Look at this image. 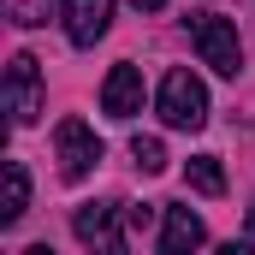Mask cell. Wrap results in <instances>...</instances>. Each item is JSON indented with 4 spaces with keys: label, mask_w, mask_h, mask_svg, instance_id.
<instances>
[{
    "label": "cell",
    "mask_w": 255,
    "mask_h": 255,
    "mask_svg": "<svg viewBox=\"0 0 255 255\" xmlns=\"http://www.w3.org/2000/svg\"><path fill=\"white\" fill-rule=\"evenodd\" d=\"M154 107H160V119H166L172 130H202V125H208V89H202V77L184 71V65L160 77Z\"/></svg>",
    "instance_id": "1"
},
{
    "label": "cell",
    "mask_w": 255,
    "mask_h": 255,
    "mask_svg": "<svg viewBox=\"0 0 255 255\" xmlns=\"http://www.w3.org/2000/svg\"><path fill=\"white\" fill-rule=\"evenodd\" d=\"M101 113L113 119H136L142 113V71L136 65H113L107 83H101Z\"/></svg>",
    "instance_id": "7"
},
{
    "label": "cell",
    "mask_w": 255,
    "mask_h": 255,
    "mask_svg": "<svg viewBox=\"0 0 255 255\" xmlns=\"http://www.w3.org/2000/svg\"><path fill=\"white\" fill-rule=\"evenodd\" d=\"M184 178H190V190H202V196H220V190H226V172H220L214 154H196L190 166H184Z\"/></svg>",
    "instance_id": "10"
},
{
    "label": "cell",
    "mask_w": 255,
    "mask_h": 255,
    "mask_svg": "<svg viewBox=\"0 0 255 255\" xmlns=\"http://www.w3.org/2000/svg\"><path fill=\"white\" fill-rule=\"evenodd\" d=\"M190 42H196V54H202V65H214L220 77H238V71H244V48H238L232 18L196 12V18H190Z\"/></svg>",
    "instance_id": "2"
},
{
    "label": "cell",
    "mask_w": 255,
    "mask_h": 255,
    "mask_svg": "<svg viewBox=\"0 0 255 255\" xmlns=\"http://www.w3.org/2000/svg\"><path fill=\"white\" fill-rule=\"evenodd\" d=\"M54 12H60V0H6V18H12V24H24V30L48 24Z\"/></svg>",
    "instance_id": "11"
},
{
    "label": "cell",
    "mask_w": 255,
    "mask_h": 255,
    "mask_svg": "<svg viewBox=\"0 0 255 255\" xmlns=\"http://www.w3.org/2000/svg\"><path fill=\"white\" fill-rule=\"evenodd\" d=\"M30 208V172L24 160H6V202H0V226H18Z\"/></svg>",
    "instance_id": "9"
},
{
    "label": "cell",
    "mask_w": 255,
    "mask_h": 255,
    "mask_svg": "<svg viewBox=\"0 0 255 255\" xmlns=\"http://www.w3.org/2000/svg\"><path fill=\"white\" fill-rule=\"evenodd\" d=\"M125 220H130V232H148V226H154V208H148V202H142V208H125Z\"/></svg>",
    "instance_id": "13"
},
{
    "label": "cell",
    "mask_w": 255,
    "mask_h": 255,
    "mask_svg": "<svg viewBox=\"0 0 255 255\" xmlns=\"http://www.w3.org/2000/svg\"><path fill=\"white\" fill-rule=\"evenodd\" d=\"M130 6H136V12H160L166 0H130Z\"/></svg>",
    "instance_id": "14"
},
{
    "label": "cell",
    "mask_w": 255,
    "mask_h": 255,
    "mask_svg": "<svg viewBox=\"0 0 255 255\" xmlns=\"http://www.w3.org/2000/svg\"><path fill=\"white\" fill-rule=\"evenodd\" d=\"M130 160H136V172H160V166H166L160 136H130Z\"/></svg>",
    "instance_id": "12"
},
{
    "label": "cell",
    "mask_w": 255,
    "mask_h": 255,
    "mask_svg": "<svg viewBox=\"0 0 255 255\" xmlns=\"http://www.w3.org/2000/svg\"><path fill=\"white\" fill-rule=\"evenodd\" d=\"M54 148H60V178H89L95 172V160H101V136L83 125V119H60L54 130Z\"/></svg>",
    "instance_id": "4"
},
{
    "label": "cell",
    "mask_w": 255,
    "mask_h": 255,
    "mask_svg": "<svg viewBox=\"0 0 255 255\" xmlns=\"http://www.w3.org/2000/svg\"><path fill=\"white\" fill-rule=\"evenodd\" d=\"M42 113V60L36 54H12L6 65V119L12 125H36Z\"/></svg>",
    "instance_id": "3"
},
{
    "label": "cell",
    "mask_w": 255,
    "mask_h": 255,
    "mask_svg": "<svg viewBox=\"0 0 255 255\" xmlns=\"http://www.w3.org/2000/svg\"><path fill=\"white\" fill-rule=\"evenodd\" d=\"M196 244H208V226H202V214H190V208H166V226H160V255H184L196 250Z\"/></svg>",
    "instance_id": "8"
},
{
    "label": "cell",
    "mask_w": 255,
    "mask_h": 255,
    "mask_svg": "<svg viewBox=\"0 0 255 255\" xmlns=\"http://www.w3.org/2000/svg\"><path fill=\"white\" fill-rule=\"evenodd\" d=\"M250 244H255V208H250Z\"/></svg>",
    "instance_id": "15"
},
{
    "label": "cell",
    "mask_w": 255,
    "mask_h": 255,
    "mask_svg": "<svg viewBox=\"0 0 255 255\" xmlns=\"http://www.w3.org/2000/svg\"><path fill=\"white\" fill-rule=\"evenodd\" d=\"M71 232H77V244H83V250H107V255L125 250V232H119V202H83V208L71 214Z\"/></svg>",
    "instance_id": "5"
},
{
    "label": "cell",
    "mask_w": 255,
    "mask_h": 255,
    "mask_svg": "<svg viewBox=\"0 0 255 255\" xmlns=\"http://www.w3.org/2000/svg\"><path fill=\"white\" fill-rule=\"evenodd\" d=\"M113 24V0H65V36L71 48H95Z\"/></svg>",
    "instance_id": "6"
}]
</instances>
